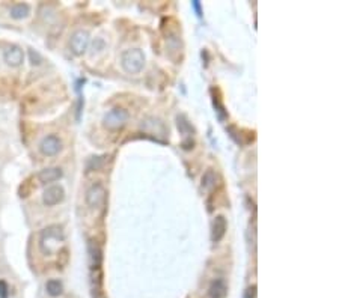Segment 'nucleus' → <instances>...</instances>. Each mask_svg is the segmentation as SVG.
<instances>
[{
    "label": "nucleus",
    "mask_w": 339,
    "mask_h": 298,
    "mask_svg": "<svg viewBox=\"0 0 339 298\" xmlns=\"http://www.w3.org/2000/svg\"><path fill=\"white\" fill-rule=\"evenodd\" d=\"M59 178H62V169L59 167H49V169H42L38 173V181L41 184H50L58 181Z\"/></svg>",
    "instance_id": "1a4fd4ad"
},
{
    "label": "nucleus",
    "mask_w": 339,
    "mask_h": 298,
    "mask_svg": "<svg viewBox=\"0 0 339 298\" xmlns=\"http://www.w3.org/2000/svg\"><path fill=\"white\" fill-rule=\"evenodd\" d=\"M178 128L187 136H190L193 133V128L190 127V124L187 122V119L184 116H178Z\"/></svg>",
    "instance_id": "2eb2a0df"
},
{
    "label": "nucleus",
    "mask_w": 339,
    "mask_h": 298,
    "mask_svg": "<svg viewBox=\"0 0 339 298\" xmlns=\"http://www.w3.org/2000/svg\"><path fill=\"white\" fill-rule=\"evenodd\" d=\"M128 121V112L124 109H113L104 116V125L110 130L122 128Z\"/></svg>",
    "instance_id": "7ed1b4c3"
},
{
    "label": "nucleus",
    "mask_w": 339,
    "mask_h": 298,
    "mask_svg": "<svg viewBox=\"0 0 339 298\" xmlns=\"http://www.w3.org/2000/svg\"><path fill=\"white\" fill-rule=\"evenodd\" d=\"M255 295H256V286H251V288L246 291L245 298H255Z\"/></svg>",
    "instance_id": "f3484780"
},
{
    "label": "nucleus",
    "mask_w": 339,
    "mask_h": 298,
    "mask_svg": "<svg viewBox=\"0 0 339 298\" xmlns=\"http://www.w3.org/2000/svg\"><path fill=\"white\" fill-rule=\"evenodd\" d=\"M121 64L122 68L130 73V74H139L143 70L145 65V56L140 50L137 48H131L122 53L121 56Z\"/></svg>",
    "instance_id": "f03ea898"
},
{
    "label": "nucleus",
    "mask_w": 339,
    "mask_h": 298,
    "mask_svg": "<svg viewBox=\"0 0 339 298\" xmlns=\"http://www.w3.org/2000/svg\"><path fill=\"white\" fill-rule=\"evenodd\" d=\"M226 295V283L222 279H216L211 282L210 289H208V297L210 298H225Z\"/></svg>",
    "instance_id": "9b49d317"
},
{
    "label": "nucleus",
    "mask_w": 339,
    "mask_h": 298,
    "mask_svg": "<svg viewBox=\"0 0 339 298\" xmlns=\"http://www.w3.org/2000/svg\"><path fill=\"white\" fill-rule=\"evenodd\" d=\"M27 14H29V6L26 3H17L11 8V17L15 20L24 18L27 17Z\"/></svg>",
    "instance_id": "ddd939ff"
},
{
    "label": "nucleus",
    "mask_w": 339,
    "mask_h": 298,
    "mask_svg": "<svg viewBox=\"0 0 339 298\" xmlns=\"http://www.w3.org/2000/svg\"><path fill=\"white\" fill-rule=\"evenodd\" d=\"M64 241V232L59 226H50L42 230L39 238V249L44 255H53Z\"/></svg>",
    "instance_id": "f257e3e1"
},
{
    "label": "nucleus",
    "mask_w": 339,
    "mask_h": 298,
    "mask_svg": "<svg viewBox=\"0 0 339 298\" xmlns=\"http://www.w3.org/2000/svg\"><path fill=\"white\" fill-rule=\"evenodd\" d=\"M226 229H228V224H226V219L223 216H217L214 223H213V233H211V239L213 242H219L222 241V238L225 236L226 233Z\"/></svg>",
    "instance_id": "9d476101"
},
{
    "label": "nucleus",
    "mask_w": 339,
    "mask_h": 298,
    "mask_svg": "<svg viewBox=\"0 0 339 298\" xmlns=\"http://www.w3.org/2000/svg\"><path fill=\"white\" fill-rule=\"evenodd\" d=\"M216 185V173L213 170H207L202 176V187L205 190H210Z\"/></svg>",
    "instance_id": "4468645a"
},
{
    "label": "nucleus",
    "mask_w": 339,
    "mask_h": 298,
    "mask_svg": "<svg viewBox=\"0 0 339 298\" xmlns=\"http://www.w3.org/2000/svg\"><path fill=\"white\" fill-rule=\"evenodd\" d=\"M45 289H47V294L50 297H59L62 294V291H64V286H62V282H59L56 279H52V280L47 282Z\"/></svg>",
    "instance_id": "f8f14e48"
},
{
    "label": "nucleus",
    "mask_w": 339,
    "mask_h": 298,
    "mask_svg": "<svg viewBox=\"0 0 339 298\" xmlns=\"http://www.w3.org/2000/svg\"><path fill=\"white\" fill-rule=\"evenodd\" d=\"M87 44H89V35H87L86 30H77V32L73 33L70 45H71V50L76 55H83L86 48H87Z\"/></svg>",
    "instance_id": "39448f33"
},
{
    "label": "nucleus",
    "mask_w": 339,
    "mask_h": 298,
    "mask_svg": "<svg viewBox=\"0 0 339 298\" xmlns=\"http://www.w3.org/2000/svg\"><path fill=\"white\" fill-rule=\"evenodd\" d=\"M39 148H41V152H42L44 155H47V157H53V155L59 154V151L62 149V142H61L59 137H56V136H47V137L42 139Z\"/></svg>",
    "instance_id": "423d86ee"
},
{
    "label": "nucleus",
    "mask_w": 339,
    "mask_h": 298,
    "mask_svg": "<svg viewBox=\"0 0 339 298\" xmlns=\"http://www.w3.org/2000/svg\"><path fill=\"white\" fill-rule=\"evenodd\" d=\"M106 201V190L101 184H93L86 193V204L90 208H98Z\"/></svg>",
    "instance_id": "20e7f679"
},
{
    "label": "nucleus",
    "mask_w": 339,
    "mask_h": 298,
    "mask_svg": "<svg viewBox=\"0 0 339 298\" xmlns=\"http://www.w3.org/2000/svg\"><path fill=\"white\" fill-rule=\"evenodd\" d=\"M62 199H64V188L61 185H52L42 194V201L47 207H55L59 202H62Z\"/></svg>",
    "instance_id": "0eeeda50"
},
{
    "label": "nucleus",
    "mask_w": 339,
    "mask_h": 298,
    "mask_svg": "<svg viewBox=\"0 0 339 298\" xmlns=\"http://www.w3.org/2000/svg\"><path fill=\"white\" fill-rule=\"evenodd\" d=\"M0 298H8V285L0 280Z\"/></svg>",
    "instance_id": "dca6fc26"
},
{
    "label": "nucleus",
    "mask_w": 339,
    "mask_h": 298,
    "mask_svg": "<svg viewBox=\"0 0 339 298\" xmlns=\"http://www.w3.org/2000/svg\"><path fill=\"white\" fill-rule=\"evenodd\" d=\"M3 58H5V62H6L8 65H11V67H18V65H21V62H23V59H24V55H23L21 48L12 45V47H9V48L5 52Z\"/></svg>",
    "instance_id": "6e6552de"
},
{
    "label": "nucleus",
    "mask_w": 339,
    "mask_h": 298,
    "mask_svg": "<svg viewBox=\"0 0 339 298\" xmlns=\"http://www.w3.org/2000/svg\"><path fill=\"white\" fill-rule=\"evenodd\" d=\"M191 5H193V8L196 9V12H198V17H202V11H201V3L195 0V2L191 3Z\"/></svg>",
    "instance_id": "a211bd4d"
}]
</instances>
